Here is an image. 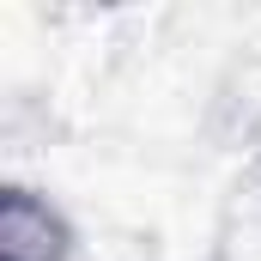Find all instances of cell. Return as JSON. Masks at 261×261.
I'll list each match as a JSON object with an SVG mask.
<instances>
[{
    "label": "cell",
    "mask_w": 261,
    "mask_h": 261,
    "mask_svg": "<svg viewBox=\"0 0 261 261\" xmlns=\"http://www.w3.org/2000/svg\"><path fill=\"white\" fill-rule=\"evenodd\" d=\"M0 261H73V225L43 189L12 182L0 195Z\"/></svg>",
    "instance_id": "obj_1"
}]
</instances>
